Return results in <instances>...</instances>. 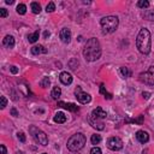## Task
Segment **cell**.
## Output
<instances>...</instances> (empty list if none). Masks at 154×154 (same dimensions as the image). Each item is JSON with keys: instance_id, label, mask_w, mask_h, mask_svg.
Instances as JSON below:
<instances>
[{"instance_id": "cell-2", "label": "cell", "mask_w": 154, "mask_h": 154, "mask_svg": "<svg viewBox=\"0 0 154 154\" xmlns=\"http://www.w3.org/2000/svg\"><path fill=\"white\" fill-rule=\"evenodd\" d=\"M151 33L148 29H141L136 39V47L142 54H149L151 52Z\"/></svg>"}, {"instance_id": "cell-37", "label": "cell", "mask_w": 154, "mask_h": 154, "mask_svg": "<svg viewBox=\"0 0 154 154\" xmlns=\"http://www.w3.org/2000/svg\"><path fill=\"white\" fill-rule=\"evenodd\" d=\"M0 149H1V154H6V147L4 145H0Z\"/></svg>"}, {"instance_id": "cell-29", "label": "cell", "mask_w": 154, "mask_h": 154, "mask_svg": "<svg viewBox=\"0 0 154 154\" xmlns=\"http://www.w3.org/2000/svg\"><path fill=\"white\" fill-rule=\"evenodd\" d=\"M56 10V5H54V3H50L47 6H46V11L47 12H53Z\"/></svg>"}, {"instance_id": "cell-36", "label": "cell", "mask_w": 154, "mask_h": 154, "mask_svg": "<svg viewBox=\"0 0 154 154\" xmlns=\"http://www.w3.org/2000/svg\"><path fill=\"white\" fill-rule=\"evenodd\" d=\"M10 71H11L12 73H15V75H16V73L18 72V69L16 68V66H11V68H10Z\"/></svg>"}, {"instance_id": "cell-31", "label": "cell", "mask_w": 154, "mask_h": 154, "mask_svg": "<svg viewBox=\"0 0 154 154\" xmlns=\"http://www.w3.org/2000/svg\"><path fill=\"white\" fill-rule=\"evenodd\" d=\"M101 149L99 148V147H93V148L90 149V154H101Z\"/></svg>"}, {"instance_id": "cell-20", "label": "cell", "mask_w": 154, "mask_h": 154, "mask_svg": "<svg viewBox=\"0 0 154 154\" xmlns=\"http://www.w3.org/2000/svg\"><path fill=\"white\" fill-rule=\"evenodd\" d=\"M143 17L147 21H154V10H147L143 13Z\"/></svg>"}, {"instance_id": "cell-11", "label": "cell", "mask_w": 154, "mask_h": 154, "mask_svg": "<svg viewBox=\"0 0 154 154\" xmlns=\"http://www.w3.org/2000/svg\"><path fill=\"white\" fill-rule=\"evenodd\" d=\"M92 117H94V118H96V119H105L106 117H107V113L101 109V107H96L95 110H93V112H92V115H90Z\"/></svg>"}, {"instance_id": "cell-26", "label": "cell", "mask_w": 154, "mask_h": 154, "mask_svg": "<svg viewBox=\"0 0 154 154\" xmlns=\"http://www.w3.org/2000/svg\"><path fill=\"white\" fill-rule=\"evenodd\" d=\"M100 93H101L102 95H105V98H107V99H111L112 98V95L110 94V93H107L105 90V85L104 84H100Z\"/></svg>"}, {"instance_id": "cell-23", "label": "cell", "mask_w": 154, "mask_h": 154, "mask_svg": "<svg viewBox=\"0 0 154 154\" xmlns=\"http://www.w3.org/2000/svg\"><path fill=\"white\" fill-rule=\"evenodd\" d=\"M25 12H26V6L24 4H19L17 6V13L18 15H25Z\"/></svg>"}, {"instance_id": "cell-41", "label": "cell", "mask_w": 154, "mask_h": 154, "mask_svg": "<svg viewBox=\"0 0 154 154\" xmlns=\"http://www.w3.org/2000/svg\"><path fill=\"white\" fill-rule=\"evenodd\" d=\"M42 154H47V153H42Z\"/></svg>"}, {"instance_id": "cell-9", "label": "cell", "mask_w": 154, "mask_h": 154, "mask_svg": "<svg viewBox=\"0 0 154 154\" xmlns=\"http://www.w3.org/2000/svg\"><path fill=\"white\" fill-rule=\"evenodd\" d=\"M59 37L64 43H69L71 41V31L68 28H63L59 33Z\"/></svg>"}, {"instance_id": "cell-5", "label": "cell", "mask_w": 154, "mask_h": 154, "mask_svg": "<svg viewBox=\"0 0 154 154\" xmlns=\"http://www.w3.org/2000/svg\"><path fill=\"white\" fill-rule=\"evenodd\" d=\"M29 131L31 134L33 138H34L39 145H42V146H47L48 145V137L42 130H40L39 128H36V126H30Z\"/></svg>"}, {"instance_id": "cell-38", "label": "cell", "mask_w": 154, "mask_h": 154, "mask_svg": "<svg viewBox=\"0 0 154 154\" xmlns=\"http://www.w3.org/2000/svg\"><path fill=\"white\" fill-rule=\"evenodd\" d=\"M149 95H151V94H149L148 92H143V93H142V96H143L145 99H149Z\"/></svg>"}, {"instance_id": "cell-27", "label": "cell", "mask_w": 154, "mask_h": 154, "mask_svg": "<svg viewBox=\"0 0 154 154\" xmlns=\"http://www.w3.org/2000/svg\"><path fill=\"white\" fill-rule=\"evenodd\" d=\"M50 83H51L50 78H48V77H43V78H42V81L40 82V85H41L42 88H47V87L50 85Z\"/></svg>"}, {"instance_id": "cell-16", "label": "cell", "mask_w": 154, "mask_h": 154, "mask_svg": "<svg viewBox=\"0 0 154 154\" xmlns=\"http://www.w3.org/2000/svg\"><path fill=\"white\" fill-rule=\"evenodd\" d=\"M45 53H47V50H46L43 46L39 45V46H34V47L31 48V54L34 56H39V54H45Z\"/></svg>"}, {"instance_id": "cell-14", "label": "cell", "mask_w": 154, "mask_h": 154, "mask_svg": "<svg viewBox=\"0 0 154 154\" xmlns=\"http://www.w3.org/2000/svg\"><path fill=\"white\" fill-rule=\"evenodd\" d=\"M89 123L92 124V126L93 128H95V129H98V130H104V123L101 122L100 119H96V118H94V117H89Z\"/></svg>"}, {"instance_id": "cell-33", "label": "cell", "mask_w": 154, "mask_h": 154, "mask_svg": "<svg viewBox=\"0 0 154 154\" xmlns=\"http://www.w3.org/2000/svg\"><path fill=\"white\" fill-rule=\"evenodd\" d=\"M17 137H18V140L21 142H25V135H24V132H18L17 134Z\"/></svg>"}, {"instance_id": "cell-22", "label": "cell", "mask_w": 154, "mask_h": 154, "mask_svg": "<svg viewBox=\"0 0 154 154\" xmlns=\"http://www.w3.org/2000/svg\"><path fill=\"white\" fill-rule=\"evenodd\" d=\"M60 95H62V89L59 88V87H54L52 90V96L53 99H58Z\"/></svg>"}, {"instance_id": "cell-17", "label": "cell", "mask_w": 154, "mask_h": 154, "mask_svg": "<svg viewBox=\"0 0 154 154\" xmlns=\"http://www.w3.org/2000/svg\"><path fill=\"white\" fill-rule=\"evenodd\" d=\"M54 122L58 123V124H63L66 122V116L64 115L63 112H58L57 115L54 116Z\"/></svg>"}, {"instance_id": "cell-40", "label": "cell", "mask_w": 154, "mask_h": 154, "mask_svg": "<svg viewBox=\"0 0 154 154\" xmlns=\"http://www.w3.org/2000/svg\"><path fill=\"white\" fill-rule=\"evenodd\" d=\"M43 36H45V37H47V36H50V31H45V34H43Z\"/></svg>"}, {"instance_id": "cell-1", "label": "cell", "mask_w": 154, "mask_h": 154, "mask_svg": "<svg viewBox=\"0 0 154 154\" xmlns=\"http://www.w3.org/2000/svg\"><path fill=\"white\" fill-rule=\"evenodd\" d=\"M83 56L87 62H95L100 58V56H101V46H100L98 39L92 37L87 41V43L84 45Z\"/></svg>"}, {"instance_id": "cell-8", "label": "cell", "mask_w": 154, "mask_h": 154, "mask_svg": "<svg viewBox=\"0 0 154 154\" xmlns=\"http://www.w3.org/2000/svg\"><path fill=\"white\" fill-rule=\"evenodd\" d=\"M75 95L81 104H88L92 100V96L88 94V93H84L81 87H77V88L75 89Z\"/></svg>"}, {"instance_id": "cell-28", "label": "cell", "mask_w": 154, "mask_h": 154, "mask_svg": "<svg viewBox=\"0 0 154 154\" xmlns=\"http://www.w3.org/2000/svg\"><path fill=\"white\" fill-rule=\"evenodd\" d=\"M69 66H70V68H71L72 70H75V69L77 68V66H78V62H77L76 59H71L70 62H69Z\"/></svg>"}, {"instance_id": "cell-19", "label": "cell", "mask_w": 154, "mask_h": 154, "mask_svg": "<svg viewBox=\"0 0 154 154\" xmlns=\"http://www.w3.org/2000/svg\"><path fill=\"white\" fill-rule=\"evenodd\" d=\"M30 7H31L33 13H35V15H37V13L41 12V6H40L39 3H35V1L31 3V4H30Z\"/></svg>"}, {"instance_id": "cell-15", "label": "cell", "mask_w": 154, "mask_h": 154, "mask_svg": "<svg viewBox=\"0 0 154 154\" xmlns=\"http://www.w3.org/2000/svg\"><path fill=\"white\" fill-rule=\"evenodd\" d=\"M3 45L7 48H12L13 46H15V37L11 36V35H6L3 40Z\"/></svg>"}, {"instance_id": "cell-24", "label": "cell", "mask_w": 154, "mask_h": 154, "mask_svg": "<svg viewBox=\"0 0 154 154\" xmlns=\"http://www.w3.org/2000/svg\"><path fill=\"white\" fill-rule=\"evenodd\" d=\"M90 142L93 143V145H98V143H100L101 142V136L100 135H92V137H90Z\"/></svg>"}, {"instance_id": "cell-12", "label": "cell", "mask_w": 154, "mask_h": 154, "mask_svg": "<svg viewBox=\"0 0 154 154\" xmlns=\"http://www.w3.org/2000/svg\"><path fill=\"white\" fill-rule=\"evenodd\" d=\"M59 79H60V82H62L63 84H65V85H69V84L72 83V76L70 75L69 72H66V71L60 73Z\"/></svg>"}, {"instance_id": "cell-6", "label": "cell", "mask_w": 154, "mask_h": 154, "mask_svg": "<svg viewBox=\"0 0 154 154\" xmlns=\"http://www.w3.org/2000/svg\"><path fill=\"white\" fill-rule=\"evenodd\" d=\"M138 77L142 83L148 84V85H154V66H151L147 71L140 73Z\"/></svg>"}, {"instance_id": "cell-34", "label": "cell", "mask_w": 154, "mask_h": 154, "mask_svg": "<svg viewBox=\"0 0 154 154\" xmlns=\"http://www.w3.org/2000/svg\"><path fill=\"white\" fill-rule=\"evenodd\" d=\"M6 16H7V10L6 9H0V17L5 18Z\"/></svg>"}, {"instance_id": "cell-10", "label": "cell", "mask_w": 154, "mask_h": 154, "mask_svg": "<svg viewBox=\"0 0 154 154\" xmlns=\"http://www.w3.org/2000/svg\"><path fill=\"white\" fill-rule=\"evenodd\" d=\"M136 138L140 143H147L149 141V135H148V132L145 130H138L136 132Z\"/></svg>"}, {"instance_id": "cell-7", "label": "cell", "mask_w": 154, "mask_h": 154, "mask_svg": "<svg viewBox=\"0 0 154 154\" xmlns=\"http://www.w3.org/2000/svg\"><path fill=\"white\" fill-rule=\"evenodd\" d=\"M107 148L111 151H120L123 148V141L119 137H110L107 140Z\"/></svg>"}, {"instance_id": "cell-30", "label": "cell", "mask_w": 154, "mask_h": 154, "mask_svg": "<svg viewBox=\"0 0 154 154\" xmlns=\"http://www.w3.org/2000/svg\"><path fill=\"white\" fill-rule=\"evenodd\" d=\"M0 101H1L0 107H1V109H5L6 105H7V100H6V98L5 96H0Z\"/></svg>"}, {"instance_id": "cell-18", "label": "cell", "mask_w": 154, "mask_h": 154, "mask_svg": "<svg viewBox=\"0 0 154 154\" xmlns=\"http://www.w3.org/2000/svg\"><path fill=\"white\" fill-rule=\"evenodd\" d=\"M39 36H40V31H39V30L34 31L33 34H30V35L28 36L29 42H30V43H35V42L37 41V40H39Z\"/></svg>"}, {"instance_id": "cell-39", "label": "cell", "mask_w": 154, "mask_h": 154, "mask_svg": "<svg viewBox=\"0 0 154 154\" xmlns=\"http://www.w3.org/2000/svg\"><path fill=\"white\" fill-rule=\"evenodd\" d=\"M5 3H6V4H9V5H11V4H13V0H6Z\"/></svg>"}, {"instance_id": "cell-3", "label": "cell", "mask_w": 154, "mask_h": 154, "mask_svg": "<svg viewBox=\"0 0 154 154\" xmlns=\"http://www.w3.org/2000/svg\"><path fill=\"white\" fill-rule=\"evenodd\" d=\"M87 142V138L83 134L78 132V134H75V135H72L69 140H68V149L71 151V152H77L79 149H82L84 145Z\"/></svg>"}, {"instance_id": "cell-13", "label": "cell", "mask_w": 154, "mask_h": 154, "mask_svg": "<svg viewBox=\"0 0 154 154\" xmlns=\"http://www.w3.org/2000/svg\"><path fill=\"white\" fill-rule=\"evenodd\" d=\"M58 106L59 107H63V109H66V110H69L71 112H76L78 111V106L76 104H72V102H63V101H59L58 102Z\"/></svg>"}, {"instance_id": "cell-35", "label": "cell", "mask_w": 154, "mask_h": 154, "mask_svg": "<svg viewBox=\"0 0 154 154\" xmlns=\"http://www.w3.org/2000/svg\"><path fill=\"white\" fill-rule=\"evenodd\" d=\"M11 115H12L13 117H18V112H17V110H16V109H11Z\"/></svg>"}, {"instance_id": "cell-21", "label": "cell", "mask_w": 154, "mask_h": 154, "mask_svg": "<svg viewBox=\"0 0 154 154\" xmlns=\"http://www.w3.org/2000/svg\"><path fill=\"white\" fill-rule=\"evenodd\" d=\"M120 73H122L125 78L131 76V71L129 70V68H126V66H122V68H120Z\"/></svg>"}, {"instance_id": "cell-4", "label": "cell", "mask_w": 154, "mask_h": 154, "mask_svg": "<svg viewBox=\"0 0 154 154\" xmlns=\"http://www.w3.org/2000/svg\"><path fill=\"white\" fill-rule=\"evenodd\" d=\"M100 24H101L104 34H111V33L116 31V29L118 28L119 19L116 16H107L100 21Z\"/></svg>"}, {"instance_id": "cell-32", "label": "cell", "mask_w": 154, "mask_h": 154, "mask_svg": "<svg viewBox=\"0 0 154 154\" xmlns=\"http://www.w3.org/2000/svg\"><path fill=\"white\" fill-rule=\"evenodd\" d=\"M129 122L137 123V124H142V122H143V116H140L138 118H136V119H132V120H129Z\"/></svg>"}, {"instance_id": "cell-25", "label": "cell", "mask_w": 154, "mask_h": 154, "mask_svg": "<svg viewBox=\"0 0 154 154\" xmlns=\"http://www.w3.org/2000/svg\"><path fill=\"white\" fill-rule=\"evenodd\" d=\"M137 6L140 9H147V7H149V1H147V0H140L137 3Z\"/></svg>"}]
</instances>
